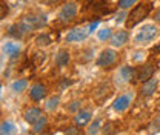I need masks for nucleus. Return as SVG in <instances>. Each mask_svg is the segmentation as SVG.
I'll return each mask as SVG.
<instances>
[{
  "label": "nucleus",
  "instance_id": "a211bd4d",
  "mask_svg": "<svg viewBox=\"0 0 160 135\" xmlns=\"http://www.w3.org/2000/svg\"><path fill=\"white\" fill-rule=\"evenodd\" d=\"M28 88V81L26 80H16L12 84H11V89H12V92H23L25 89Z\"/></svg>",
  "mask_w": 160,
  "mask_h": 135
},
{
  "label": "nucleus",
  "instance_id": "ddd939ff",
  "mask_svg": "<svg viewBox=\"0 0 160 135\" xmlns=\"http://www.w3.org/2000/svg\"><path fill=\"white\" fill-rule=\"evenodd\" d=\"M23 117H25V121H26V123L34 124L40 117H42V111H40L39 108H31V109H28V111L25 112Z\"/></svg>",
  "mask_w": 160,
  "mask_h": 135
},
{
  "label": "nucleus",
  "instance_id": "1a4fd4ad",
  "mask_svg": "<svg viewBox=\"0 0 160 135\" xmlns=\"http://www.w3.org/2000/svg\"><path fill=\"white\" fill-rule=\"evenodd\" d=\"M128 39H129V36H128L126 31H117L116 34H112V37L109 39V41H111V45L114 48H122L128 41Z\"/></svg>",
  "mask_w": 160,
  "mask_h": 135
},
{
  "label": "nucleus",
  "instance_id": "6ab92c4d",
  "mask_svg": "<svg viewBox=\"0 0 160 135\" xmlns=\"http://www.w3.org/2000/svg\"><path fill=\"white\" fill-rule=\"evenodd\" d=\"M2 135H8V134H14L16 132V126L11 124L9 121H3L2 123V129H0Z\"/></svg>",
  "mask_w": 160,
  "mask_h": 135
},
{
  "label": "nucleus",
  "instance_id": "dca6fc26",
  "mask_svg": "<svg viewBox=\"0 0 160 135\" xmlns=\"http://www.w3.org/2000/svg\"><path fill=\"white\" fill-rule=\"evenodd\" d=\"M120 74H122L123 80H126V81L136 80V69L131 68V66H123V68L120 69Z\"/></svg>",
  "mask_w": 160,
  "mask_h": 135
},
{
  "label": "nucleus",
  "instance_id": "423d86ee",
  "mask_svg": "<svg viewBox=\"0 0 160 135\" xmlns=\"http://www.w3.org/2000/svg\"><path fill=\"white\" fill-rule=\"evenodd\" d=\"M88 31L86 29H83V28H74V29H71L68 34H66V43H76V41H82V40H85L88 37Z\"/></svg>",
  "mask_w": 160,
  "mask_h": 135
},
{
  "label": "nucleus",
  "instance_id": "4468645a",
  "mask_svg": "<svg viewBox=\"0 0 160 135\" xmlns=\"http://www.w3.org/2000/svg\"><path fill=\"white\" fill-rule=\"evenodd\" d=\"M157 89V80L154 77H151L149 80H146V81H143V86H142V92H143V95H151L154 91Z\"/></svg>",
  "mask_w": 160,
  "mask_h": 135
},
{
  "label": "nucleus",
  "instance_id": "20e7f679",
  "mask_svg": "<svg viewBox=\"0 0 160 135\" xmlns=\"http://www.w3.org/2000/svg\"><path fill=\"white\" fill-rule=\"evenodd\" d=\"M117 61V52L114 49H105L100 52L99 58H97V66L100 68H109Z\"/></svg>",
  "mask_w": 160,
  "mask_h": 135
},
{
  "label": "nucleus",
  "instance_id": "a878e982",
  "mask_svg": "<svg viewBox=\"0 0 160 135\" xmlns=\"http://www.w3.org/2000/svg\"><path fill=\"white\" fill-rule=\"evenodd\" d=\"M97 26H99V22L91 23V25H89V28H88V32H89V34H92V31H96V29H97Z\"/></svg>",
  "mask_w": 160,
  "mask_h": 135
},
{
  "label": "nucleus",
  "instance_id": "f3484780",
  "mask_svg": "<svg viewBox=\"0 0 160 135\" xmlns=\"http://www.w3.org/2000/svg\"><path fill=\"white\" fill-rule=\"evenodd\" d=\"M23 34H25V29L22 28V25H20V23H16V25H12V26L9 28V36H11V37L22 39V37H23Z\"/></svg>",
  "mask_w": 160,
  "mask_h": 135
},
{
  "label": "nucleus",
  "instance_id": "7ed1b4c3",
  "mask_svg": "<svg viewBox=\"0 0 160 135\" xmlns=\"http://www.w3.org/2000/svg\"><path fill=\"white\" fill-rule=\"evenodd\" d=\"M157 28L154 25H145L140 28V31L136 34V41L137 43H149L157 37Z\"/></svg>",
  "mask_w": 160,
  "mask_h": 135
},
{
  "label": "nucleus",
  "instance_id": "412c9836",
  "mask_svg": "<svg viewBox=\"0 0 160 135\" xmlns=\"http://www.w3.org/2000/svg\"><path fill=\"white\" fill-rule=\"evenodd\" d=\"M32 126H34V129H32L34 132H37V134H39V132H42V131H43V128L46 126V117L42 115L39 120H37V121L32 124Z\"/></svg>",
  "mask_w": 160,
  "mask_h": 135
},
{
  "label": "nucleus",
  "instance_id": "393cba45",
  "mask_svg": "<svg viewBox=\"0 0 160 135\" xmlns=\"http://www.w3.org/2000/svg\"><path fill=\"white\" fill-rule=\"evenodd\" d=\"M137 0H119V6L122 9H128L129 6H132Z\"/></svg>",
  "mask_w": 160,
  "mask_h": 135
},
{
  "label": "nucleus",
  "instance_id": "4be33fe9",
  "mask_svg": "<svg viewBox=\"0 0 160 135\" xmlns=\"http://www.w3.org/2000/svg\"><path fill=\"white\" fill-rule=\"evenodd\" d=\"M97 37H99V40H102V41H106V40H109L111 37H112V32H111L109 28H103V29H100L99 31Z\"/></svg>",
  "mask_w": 160,
  "mask_h": 135
},
{
  "label": "nucleus",
  "instance_id": "5701e85b",
  "mask_svg": "<svg viewBox=\"0 0 160 135\" xmlns=\"http://www.w3.org/2000/svg\"><path fill=\"white\" fill-rule=\"evenodd\" d=\"M36 43H37L39 46H48V45H51V39H49L48 34H42V36H39V37L36 39Z\"/></svg>",
  "mask_w": 160,
  "mask_h": 135
},
{
  "label": "nucleus",
  "instance_id": "6e6552de",
  "mask_svg": "<svg viewBox=\"0 0 160 135\" xmlns=\"http://www.w3.org/2000/svg\"><path fill=\"white\" fill-rule=\"evenodd\" d=\"M156 69H157V65H156V63H146V65L142 68V71H140L139 80L142 81V83L146 81V80H149V78L154 75Z\"/></svg>",
  "mask_w": 160,
  "mask_h": 135
},
{
  "label": "nucleus",
  "instance_id": "7c9ffc66",
  "mask_svg": "<svg viewBox=\"0 0 160 135\" xmlns=\"http://www.w3.org/2000/svg\"><path fill=\"white\" fill-rule=\"evenodd\" d=\"M156 22H159L160 23V8H159V11L156 12Z\"/></svg>",
  "mask_w": 160,
  "mask_h": 135
},
{
  "label": "nucleus",
  "instance_id": "39448f33",
  "mask_svg": "<svg viewBox=\"0 0 160 135\" xmlns=\"http://www.w3.org/2000/svg\"><path fill=\"white\" fill-rule=\"evenodd\" d=\"M77 14V5L72 3V2H68L62 6L59 12V19L63 20V22H68V20H72Z\"/></svg>",
  "mask_w": 160,
  "mask_h": 135
},
{
  "label": "nucleus",
  "instance_id": "f257e3e1",
  "mask_svg": "<svg viewBox=\"0 0 160 135\" xmlns=\"http://www.w3.org/2000/svg\"><path fill=\"white\" fill-rule=\"evenodd\" d=\"M19 23L25 29V32H29V31L43 28L46 25V16H43V14H28L20 20Z\"/></svg>",
  "mask_w": 160,
  "mask_h": 135
},
{
  "label": "nucleus",
  "instance_id": "0eeeda50",
  "mask_svg": "<svg viewBox=\"0 0 160 135\" xmlns=\"http://www.w3.org/2000/svg\"><path fill=\"white\" fill-rule=\"evenodd\" d=\"M131 94H123V95L117 97L116 100H114V103H112V109L114 111H117V112H123L128 106H129V103H131Z\"/></svg>",
  "mask_w": 160,
  "mask_h": 135
},
{
  "label": "nucleus",
  "instance_id": "9d476101",
  "mask_svg": "<svg viewBox=\"0 0 160 135\" xmlns=\"http://www.w3.org/2000/svg\"><path fill=\"white\" fill-rule=\"evenodd\" d=\"M3 54L8 55V57H16L20 54V45L14 43V41H6L3 45Z\"/></svg>",
  "mask_w": 160,
  "mask_h": 135
},
{
  "label": "nucleus",
  "instance_id": "9b49d317",
  "mask_svg": "<svg viewBox=\"0 0 160 135\" xmlns=\"http://www.w3.org/2000/svg\"><path fill=\"white\" fill-rule=\"evenodd\" d=\"M89 121H91V112H89V111H80V112H77L76 117H74V123H76V126H79V128L86 126Z\"/></svg>",
  "mask_w": 160,
  "mask_h": 135
},
{
  "label": "nucleus",
  "instance_id": "c756f323",
  "mask_svg": "<svg viewBox=\"0 0 160 135\" xmlns=\"http://www.w3.org/2000/svg\"><path fill=\"white\" fill-rule=\"evenodd\" d=\"M66 134H79V131H76V128H69L66 131Z\"/></svg>",
  "mask_w": 160,
  "mask_h": 135
},
{
  "label": "nucleus",
  "instance_id": "aec40b11",
  "mask_svg": "<svg viewBox=\"0 0 160 135\" xmlns=\"http://www.w3.org/2000/svg\"><path fill=\"white\" fill-rule=\"evenodd\" d=\"M59 103H60V98L59 97H51L48 101H46V109L48 111H56L57 109V106H59Z\"/></svg>",
  "mask_w": 160,
  "mask_h": 135
},
{
  "label": "nucleus",
  "instance_id": "b1692460",
  "mask_svg": "<svg viewBox=\"0 0 160 135\" xmlns=\"http://www.w3.org/2000/svg\"><path fill=\"white\" fill-rule=\"evenodd\" d=\"M100 124H102V121L100 120H96L91 126H89V129H88V134H97L100 129Z\"/></svg>",
  "mask_w": 160,
  "mask_h": 135
},
{
  "label": "nucleus",
  "instance_id": "f8f14e48",
  "mask_svg": "<svg viewBox=\"0 0 160 135\" xmlns=\"http://www.w3.org/2000/svg\"><path fill=\"white\" fill-rule=\"evenodd\" d=\"M46 95V88L42 86V84H34L31 88V92H29V97L34 100V101H40L43 100V97Z\"/></svg>",
  "mask_w": 160,
  "mask_h": 135
},
{
  "label": "nucleus",
  "instance_id": "bb28decb",
  "mask_svg": "<svg viewBox=\"0 0 160 135\" xmlns=\"http://www.w3.org/2000/svg\"><path fill=\"white\" fill-rule=\"evenodd\" d=\"M125 17H126V14H125V12H119V14L116 16V23H122Z\"/></svg>",
  "mask_w": 160,
  "mask_h": 135
},
{
  "label": "nucleus",
  "instance_id": "f03ea898",
  "mask_svg": "<svg viewBox=\"0 0 160 135\" xmlns=\"http://www.w3.org/2000/svg\"><path fill=\"white\" fill-rule=\"evenodd\" d=\"M149 9H151V6H149V5H145V3H140L139 6H136V8L129 12V16H128L126 26L131 29V28H134L136 25H139L140 22L148 16Z\"/></svg>",
  "mask_w": 160,
  "mask_h": 135
},
{
  "label": "nucleus",
  "instance_id": "cd10ccee",
  "mask_svg": "<svg viewBox=\"0 0 160 135\" xmlns=\"http://www.w3.org/2000/svg\"><path fill=\"white\" fill-rule=\"evenodd\" d=\"M79 106H80L79 101H72V103H71V106H69V111H77V109H79Z\"/></svg>",
  "mask_w": 160,
  "mask_h": 135
},
{
  "label": "nucleus",
  "instance_id": "2eb2a0df",
  "mask_svg": "<svg viewBox=\"0 0 160 135\" xmlns=\"http://www.w3.org/2000/svg\"><path fill=\"white\" fill-rule=\"evenodd\" d=\"M69 60H71L69 58V52L66 49H60L59 52H57V55H56V65L59 68H65V66H68Z\"/></svg>",
  "mask_w": 160,
  "mask_h": 135
},
{
  "label": "nucleus",
  "instance_id": "c85d7f7f",
  "mask_svg": "<svg viewBox=\"0 0 160 135\" xmlns=\"http://www.w3.org/2000/svg\"><path fill=\"white\" fill-rule=\"evenodd\" d=\"M34 57L37 58V65H40V63H42V61L45 60V52H43V54H36Z\"/></svg>",
  "mask_w": 160,
  "mask_h": 135
}]
</instances>
